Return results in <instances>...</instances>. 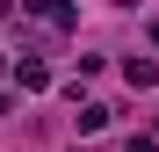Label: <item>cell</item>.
<instances>
[{"mask_svg":"<svg viewBox=\"0 0 159 152\" xmlns=\"http://www.w3.org/2000/svg\"><path fill=\"white\" fill-rule=\"evenodd\" d=\"M22 7H29V15H43L51 29H72V7H65V0H22Z\"/></svg>","mask_w":159,"mask_h":152,"instance_id":"6da1fadb","label":"cell"},{"mask_svg":"<svg viewBox=\"0 0 159 152\" xmlns=\"http://www.w3.org/2000/svg\"><path fill=\"white\" fill-rule=\"evenodd\" d=\"M130 87H159V65L152 58H130Z\"/></svg>","mask_w":159,"mask_h":152,"instance_id":"7a4b0ae2","label":"cell"},{"mask_svg":"<svg viewBox=\"0 0 159 152\" xmlns=\"http://www.w3.org/2000/svg\"><path fill=\"white\" fill-rule=\"evenodd\" d=\"M130 152H159V145H152V138H130Z\"/></svg>","mask_w":159,"mask_h":152,"instance_id":"3957f363","label":"cell"},{"mask_svg":"<svg viewBox=\"0 0 159 152\" xmlns=\"http://www.w3.org/2000/svg\"><path fill=\"white\" fill-rule=\"evenodd\" d=\"M0 116H7V94H0Z\"/></svg>","mask_w":159,"mask_h":152,"instance_id":"277c9868","label":"cell"},{"mask_svg":"<svg viewBox=\"0 0 159 152\" xmlns=\"http://www.w3.org/2000/svg\"><path fill=\"white\" fill-rule=\"evenodd\" d=\"M152 44H159V22H152Z\"/></svg>","mask_w":159,"mask_h":152,"instance_id":"5b68a950","label":"cell"}]
</instances>
